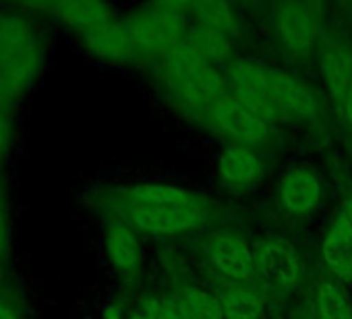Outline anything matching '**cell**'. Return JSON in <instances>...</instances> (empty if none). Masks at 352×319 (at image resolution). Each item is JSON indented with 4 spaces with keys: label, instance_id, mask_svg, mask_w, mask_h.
<instances>
[{
    "label": "cell",
    "instance_id": "obj_25",
    "mask_svg": "<svg viewBox=\"0 0 352 319\" xmlns=\"http://www.w3.org/2000/svg\"><path fill=\"white\" fill-rule=\"evenodd\" d=\"M0 319H23V313L13 300L0 298Z\"/></svg>",
    "mask_w": 352,
    "mask_h": 319
},
{
    "label": "cell",
    "instance_id": "obj_12",
    "mask_svg": "<svg viewBox=\"0 0 352 319\" xmlns=\"http://www.w3.org/2000/svg\"><path fill=\"white\" fill-rule=\"evenodd\" d=\"M280 197L290 214H309L321 197L319 177L309 168H294L286 173L280 185Z\"/></svg>",
    "mask_w": 352,
    "mask_h": 319
},
{
    "label": "cell",
    "instance_id": "obj_13",
    "mask_svg": "<svg viewBox=\"0 0 352 319\" xmlns=\"http://www.w3.org/2000/svg\"><path fill=\"white\" fill-rule=\"evenodd\" d=\"M46 13L58 23L77 30L79 34L112 21V11L104 3L94 0H71V3H52L46 7Z\"/></svg>",
    "mask_w": 352,
    "mask_h": 319
},
{
    "label": "cell",
    "instance_id": "obj_20",
    "mask_svg": "<svg viewBox=\"0 0 352 319\" xmlns=\"http://www.w3.org/2000/svg\"><path fill=\"white\" fill-rule=\"evenodd\" d=\"M317 309L321 319H352V309L344 292L333 282H323L319 286Z\"/></svg>",
    "mask_w": 352,
    "mask_h": 319
},
{
    "label": "cell",
    "instance_id": "obj_28",
    "mask_svg": "<svg viewBox=\"0 0 352 319\" xmlns=\"http://www.w3.org/2000/svg\"><path fill=\"white\" fill-rule=\"evenodd\" d=\"M153 315H155V319H181L179 311H176V307H174V302H164V305L155 307Z\"/></svg>",
    "mask_w": 352,
    "mask_h": 319
},
{
    "label": "cell",
    "instance_id": "obj_8",
    "mask_svg": "<svg viewBox=\"0 0 352 319\" xmlns=\"http://www.w3.org/2000/svg\"><path fill=\"white\" fill-rule=\"evenodd\" d=\"M276 32L282 44L294 54H309L315 46V21L305 5H280L274 15Z\"/></svg>",
    "mask_w": 352,
    "mask_h": 319
},
{
    "label": "cell",
    "instance_id": "obj_3",
    "mask_svg": "<svg viewBox=\"0 0 352 319\" xmlns=\"http://www.w3.org/2000/svg\"><path fill=\"white\" fill-rule=\"evenodd\" d=\"M124 226L147 234H176L199 226L206 220L204 210L191 199L185 204H155L126 195L120 204Z\"/></svg>",
    "mask_w": 352,
    "mask_h": 319
},
{
    "label": "cell",
    "instance_id": "obj_5",
    "mask_svg": "<svg viewBox=\"0 0 352 319\" xmlns=\"http://www.w3.org/2000/svg\"><path fill=\"white\" fill-rule=\"evenodd\" d=\"M321 69L340 118L352 126V50L338 40L323 42Z\"/></svg>",
    "mask_w": 352,
    "mask_h": 319
},
{
    "label": "cell",
    "instance_id": "obj_11",
    "mask_svg": "<svg viewBox=\"0 0 352 319\" xmlns=\"http://www.w3.org/2000/svg\"><path fill=\"white\" fill-rule=\"evenodd\" d=\"M210 255L214 265L234 280H247L255 270V257L247 243L232 234H220L210 241Z\"/></svg>",
    "mask_w": 352,
    "mask_h": 319
},
{
    "label": "cell",
    "instance_id": "obj_22",
    "mask_svg": "<svg viewBox=\"0 0 352 319\" xmlns=\"http://www.w3.org/2000/svg\"><path fill=\"white\" fill-rule=\"evenodd\" d=\"M197 13H199V19H204L210 30L220 32V34L224 30L232 28V23H234V15L230 13V9L226 5L201 3V5H197Z\"/></svg>",
    "mask_w": 352,
    "mask_h": 319
},
{
    "label": "cell",
    "instance_id": "obj_19",
    "mask_svg": "<svg viewBox=\"0 0 352 319\" xmlns=\"http://www.w3.org/2000/svg\"><path fill=\"white\" fill-rule=\"evenodd\" d=\"M187 48L191 52H195L197 56L206 58L208 63L212 58H224L230 52V46L224 38V34L214 32L210 28H201L191 32V36L187 38Z\"/></svg>",
    "mask_w": 352,
    "mask_h": 319
},
{
    "label": "cell",
    "instance_id": "obj_15",
    "mask_svg": "<svg viewBox=\"0 0 352 319\" xmlns=\"http://www.w3.org/2000/svg\"><path fill=\"white\" fill-rule=\"evenodd\" d=\"M220 177L228 187L241 189L251 185L259 175V160L249 147L232 145L220 155Z\"/></svg>",
    "mask_w": 352,
    "mask_h": 319
},
{
    "label": "cell",
    "instance_id": "obj_24",
    "mask_svg": "<svg viewBox=\"0 0 352 319\" xmlns=\"http://www.w3.org/2000/svg\"><path fill=\"white\" fill-rule=\"evenodd\" d=\"M11 243V218H9V210L5 199L0 197V259L7 253Z\"/></svg>",
    "mask_w": 352,
    "mask_h": 319
},
{
    "label": "cell",
    "instance_id": "obj_9",
    "mask_svg": "<svg viewBox=\"0 0 352 319\" xmlns=\"http://www.w3.org/2000/svg\"><path fill=\"white\" fill-rule=\"evenodd\" d=\"M212 116L224 133L245 143H261L270 135V126L255 118L232 96H224L222 100L212 104Z\"/></svg>",
    "mask_w": 352,
    "mask_h": 319
},
{
    "label": "cell",
    "instance_id": "obj_29",
    "mask_svg": "<svg viewBox=\"0 0 352 319\" xmlns=\"http://www.w3.org/2000/svg\"><path fill=\"white\" fill-rule=\"evenodd\" d=\"M5 284V265H3V259H0V286Z\"/></svg>",
    "mask_w": 352,
    "mask_h": 319
},
{
    "label": "cell",
    "instance_id": "obj_16",
    "mask_svg": "<svg viewBox=\"0 0 352 319\" xmlns=\"http://www.w3.org/2000/svg\"><path fill=\"white\" fill-rule=\"evenodd\" d=\"M226 319H259L263 311L261 296L247 286H228L218 294Z\"/></svg>",
    "mask_w": 352,
    "mask_h": 319
},
{
    "label": "cell",
    "instance_id": "obj_30",
    "mask_svg": "<svg viewBox=\"0 0 352 319\" xmlns=\"http://www.w3.org/2000/svg\"><path fill=\"white\" fill-rule=\"evenodd\" d=\"M0 15H3V13H0Z\"/></svg>",
    "mask_w": 352,
    "mask_h": 319
},
{
    "label": "cell",
    "instance_id": "obj_2",
    "mask_svg": "<svg viewBox=\"0 0 352 319\" xmlns=\"http://www.w3.org/2000/svg\"><path fill=\"white\" fill-rule=\"evenodd\" d=\"M230 81H243L267 96L288 120H311L315 116V102L309 89L292 75L276 69H263L251 63H232L228 67Z\"/></svg>",
    "mask_w": 352,
    "mask_h": 319
},
{
    "label": "cell",
    "instance_id": "obj_6",
    "mask_svg": "<svg viewBox=\"0 0 352 319\" xmlns=\"http://www.w3.org/2000/svg\"><path fill=\"white\" fill-rule=\"evenodd\" d=\"M124 28L135 46L151 52L172 50L185 38V28L181 19L170 11H151L145 15L131 17Z\"/></svg>",
    "mask_w": 352,
    "mask_h": 319
},
{
    "label": "cell",
    "instance_id": "obj_26",
    "mask_svg": "<svg viewBox=\"0 0 352 319\" xmlns=\"http://www.w3.org/2000/svg\"><path fill=\"white\" fill-rule=\"evenodd\" d=\"M336 226H338V228H342L344 232H348V234L352 236V199L342 208V212H340V218H338Z\"/></svg>",
    "mask_w": 352,
    "mask_h": 319
},
{
    "label": "cell",
    "instance_id": "obj_4",
    "mask_svg": "<svg viewBox=\"0 0 352 319\" xmlns=\"http://www.w3.org/2000/svg\"><path fill=\"white\" fill-rule=\"evenodd\" d=\"M170 73L176 89L187 100L216 104L218 100L228 96L218 71H214L206 58L197 56L187 46L170 54Z\"/></svg>",
    "mask_w": 352,
    "mask_h": 319
},
{
    "label": "cell",
    "instance_id": "obj_14",
    "mask_svg": "<svg viewBox=\"0 0 352 319\" xmlns=\"http://www.w3.org/2000/svg\"><path fill=\"white\" fill-rule=\"evenodd\" d=\"M104 249L108 261L118 272H133L141 261V247L137 236L122 222H112L104 234Z\"/></svg>",
    "mask_w": 352,
    "mask_h": 319
},
{
    "label": "cell",
    "instance_id": "obj_21",
    "mask_svg": "<svg viewBox=\"0 0 352 319\" xmlns=\"http://www.w3.org/2000/svg\"><path fill=\"white\" fill-rule=\"evenodd\" d=\"M126 195L135 199H145V201H155V204H185L191 201L189 195L176 187L170 185H153V183H143L135 185L126 191Z\"/></svg>",
    "mask_w": 352,
    "mask_h": 319
},
{
    "label": "cell",
    "instance_id": "obj_18",
    "mask_svg": "<svg viewBox=\"0 0 352 319\" xmlns=\"http://www.w3.org/2000/svg\"><path fill=\"white\" fill-rule=\"evenodd\" d=\"M323 259L338 276L352 278V236L333 226L323 241Z\"/></svg>",
    "mask_w": 352,
    "mask_h": 319
},
{
    "label": "cell",
    "instance_id": "obj_17",
    "mask_svg": "<svg viewBox=\"0 0 352 319\" xmlns=\"http://www.w3.org/2000/svg\"><path fill=\"white\" fill-rule=\"evenodd\" d=\"M174 307L181 319H226L216 294L199 288H187L176 294Z\"/></svg>",
    "mask_w": 352,
    "mask_h": 319
},
{
    "label": "cell",
    "instance_id": "obj_10",
    "mask_svg": "<svg viewBox=\"0 0 352 319\" xmlns=\"http://www.w3.org/2000/svg\"><path fill=\"white\" fill-rule=\"evenodd\" d=\"M83 46L89 54H94L100 60L106 63H122L131 54V38L126 34V28L114 21L96 25L81 34Z\"/></svg>",
    "mask_w": 352,
    "mask_h": 319
},
{
    "label": "cell",
    "instance_id": "obj_7",
    "mask_svg": "<svg viewBox=\"0 0 352 319\" xmlns=\"http://www.w3.org/2000/svg\"><path fill=\"white\" fill-rule=\"evenodd\" d=\"M255 270L270 288L290 290L302 278V263L296 251L282 241H267L257 247Z\"/></svg>",
    "mask_w": 352,
    "mask_h": 319
},
{
    "label": "cell",
    "instance_id": "obj_1",
    "mask_svg": "<svg viewBox=\"0 0 352 319\" xmlns=\"http://www.w3.org/2000/svg\"><path fill=\"white\" fill-rule=\"evenodd\" d=\"M46 63V48L34 17L19 11L0 15V79L15 100L28 96L40 79Z\"/></svg>",
    "mask_w": 352,
    "mask_h": 319
},
{
    "label": "cell",
    "instance_id": "obj_27",
    "mask_svg": "<svg viewBox=\"0 0 352 319\" xmlns=\"http://www.w3.org/2000/svg\"><path fill=\"white\" fill-rule=\"evenodd\" d=\"M15 96L11 94V89L7 87V83L0 79V110H7V112H11V108L15 106Z\"/></svg>",
    "mask_w": 352,
    "mask_h": 319
},
{
    "label": "cell",
    "instance_id": "obj_23",
    "mask_svg": "<svg viewBox=\"0 0 352 319\" xmlns=\"http://www.w3.org/2000/svg\"><path fill=\"white\" fill-rule=\"evenodd\" d=\"M13 143H15V120L11 112L0 110V166L11 157Z\"/></svg>",
    "mask_w": 352,
    "mask_h": 319
}]
</instances>
